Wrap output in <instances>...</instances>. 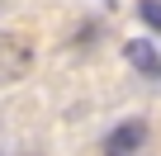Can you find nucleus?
I'll return each mask as SVG.
<instances>
[{
    "label": "nucleus",
    "mask_w": 161,
    "mask_h": 156,
    "mask_svg": "<svg viewBox=\"0 0 161 156\" xmlns=\"http://www.w3.org/2000/svg\"><path fill=\"white\" fill-rule=\"evenodd\" d=\"M142 142H147V123H119L109 137H104V156H133V151H142Z\"/></svg>",
    "instance_id": "obj_1"
},
{
    "label": "nucleus",
    "mask_w": 161,
    "mask_h": 156,
    "mask_svg": "<svg viewBox=\"0 0 161 156\" xmlns=\"http://www.w3.org/2000/svg\"><path fill=\"white\" fill-rule=\"evenodd\" d=\"M137 14H142V24H147V29H161V0H142Z\"/></svg>",
    "instance_id": "obj_3"
},
{
    "label": "nucleus",
    "mask_w": 161,
    "mask_h": 156,
    "mask_svg": "<svg viewBox=\"0 0 161 156\" xmlns=\"http://www.w3.org/2000/svg\"><path fill=\"white\" fill-rule=\"evenodd\" d=\"M123 52H128V62H133L137 71H147V76H161V52H156L152 43H142V38H137V43H128Z\"/></svg>",
    "instance_id": "obj_2"
}]
</instances>
